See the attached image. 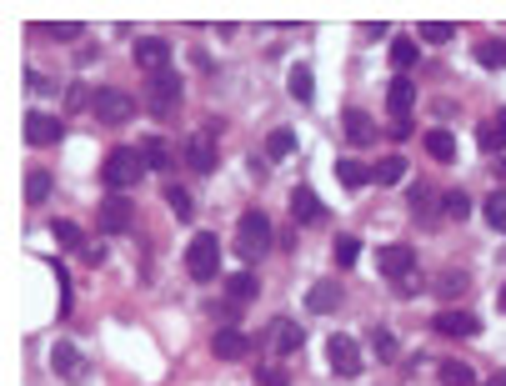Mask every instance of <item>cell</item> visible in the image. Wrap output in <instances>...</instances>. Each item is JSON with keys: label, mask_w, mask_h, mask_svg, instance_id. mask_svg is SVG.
I'll use <instances>...</instances> for the list:
<instances>
[{"label": "cell", "mask_w": 506, "mask_h": 386, "mask_svg": "<svg viewBox=\"0 0 506 386\" xmlns=\"http://www.w3.org/2000/svg\"><path fill=\"white\" fill-rule=\"evenodd\" d=\"M476 61L486 65V71H506V40H481Z\"/></svg>", "instance_id": "29"}, {"label": "cell", "mask_w": 506, "mask_h": 386, "mask_svg": "<svg viewBox=\"0 0 506 386\" xmlns=\"http://www.w3.org/2000/svg\"><path fill=\"white\" fill-rule=\"evenodd\" d=\"M186 166H190V171H215V146H211V136H190V141H186Z\"/></svg>", "instance_id": "20"}, {"label": "cell", "mask_w": 506, "mask_h": 386, "mask_svg": "<svg viewBox=\"0 0 506 386\" xmlns=\"http://www.w3.org/2000/svg\"><path fill=\"white\" fill-rule=\"evenodd\" d=\"M431 331L436 336H476L481 322L471 311H436V316H431Z\"/></svg>", "instance_id": "9"}, {"label": "cell", "mask_w": 506, "mask_h": 386, "mask_svg": "<svg viewBox=\"0 0 506 386\" xmlns=\"http://www.w3.org/2000/svg\"><path fill=\"white\" fill-rule=\"evenodd\" d=\"M46 196H51V171H30V176H26V201H30V206H40Z\"/></svg>", "instance_id": "30"}, {"label": "cell", "mask_w": 506, "mask_h": 386, "mask_svg": "<svg viewBox=\"0 0 506 386\" xmlns=\"http://www.w3.org/2000/svg\"><path fill=\"white\" fill-rule=\"evenodd\" d=\"M451 36H456V30L446 26V21H421V40H431V46H446Z\"/></svg>", "instance_id": "35"}, {"label": "cell", "mask_w": 506, "mask_h": 386, "mask_svg": "<svg viewBox=\"0 0 506 386\" xmlns=\"http://www.w3.org/2000/svg\"><path fill=\"white\" fill-rule=\"evenodd\" d=\"M371 341H376V357H381V361H396V336H392V331H376Z\"/></svg>", "instance_id": "38"}, {"label": "cell", "mask_w": 506, "mask_h": 386, "mask_svg": "<svg viewBox=\"0 0 506 386\" xmlns=\"http://www.w3.org/2000/svg\"><path fill=\"white\" fill-rule=\"evenodd\" d=\"M46 36H55V40H80V26H76V21H55V26H46Z\"/></svg>", "instance_id": "39"}, {"label": "cell", "mask_w": 506, "mask_h": 386, "mask_svg": "<svg viewBox=\"0 0 506 386\" xmlns=\"http://www.w3.org/2000/svg\"><path fill=\"white\" fill-rule=\"evenodd\" d=\"M165 201H171V211H176L181 221H190V196L181 191V186H165Z\"/></svg>", "instance_id": "37"}, {"label": "cell", "mask_w": 506, "mask_h": 386, "mask_svg": "<svg viewBox=\"0 0 506 386\" xmlns=\"http://www.w3.org/2000/svg\"><path fill=\"white\" fill-rule=\"evenodd\" d=\"M286 86H291V101H301V105L316 101V76H311V65H306V61H296V65H291Z\"/></svg>", "instance_id": "19"}, {"label": "cell", "mask_w": 506, "mask_h": 386, "mask_svg": "<svg viewBox=\"0 0 506 386\" xmlns=\"http://www.w3.org/2000/svg\"><path fill=\"white\" fill-rule=\"evenodd\" d=\"M271 251V221L261 211H246L236 221V256L240 261H261Z\"/></svg>", "instance_id": "2"}, {"label": "cell", "mask_w": 506, "mask_h": 386, "mask_svg": "<svg viewBox=\"0 0 506 386\" xmlns=\"http://www.w3.org/2000/svg\"><path fill=\"white\" fill-rule=\"evenodd\" d=\"M492 386H506V372H502V376H492Z\"/></svg>", "instance_id": "43"}, {"label": "cell", "mask_w": 506, "mask_h": 386, "mask_svg": "<svg viewBox=\"0 0 506 386\" xmlns=\"http://www.w3.org/2000/svg\"><path fill=\"white\" fill-rule=\"evenodd\" d=\"M51 372L65 376V382H80V376H86V357H80L71 341H55L51 347Z\"/></svg>", "instance_id": "12"}, {"label": "cell", "mask_w": 506, "mask_h": 386, "mask_svg": "<svg viewBox=\"0 0 506 386\" xmlns=\"http://www.w3.org/2000/svg\"><path fill=\"white\" fill-rule=\"evenodd\" d=\"M406 180V161L401 155H381L376 166H371V186H401Z\"/></svg>", "instance_id": "21"}, {"label": "cell", "mask_w": 506, "mask_h": 386, "mask_svg": "<svg viewBox=\"0 0 506 386\" xmlns=\"http://www.w3.org/2000/svg\"><path fill=\"white\" fill-rule=\"evenodd\" d=\"M266 155H271V161H291V155H296V130L291 126L271 130V136H266Z\"/></svg>", "instance_id": "25"}, {"label": "cell", "mask_w": 506, "mask_h": 386, "mask_svg": "<svg viewBox=\"0 0 506 386\" xmlns=\"http://www.w3.org/2000/svg\"><path fill=\"white\" fill-rule=\"evenodd\" d=\"M336 180H342L346 191H356V186H367V180H371V171L361 166V161H351V155H346V161H336Z\"/></svg>", "instance_id": "27"}, {"label": "cell", "mask_w": 506, "mask_h": 386, "mask_svg": "<svg viewBox=\"0 0 506 386\" xmlns=\"http://www.w3.org/2000/svg\"><path fill=\"white\" fill-rule=\"evenodd\" d=\"M467 291H471L467 271H442V276H436V297L442 301H456V297H467Z\"/></svg>", "instance_id": "24"}, {"label": "cell", "mask_w": 506, "mask_h": 386, "mask_svg": "<svg viewBox=\"0 0 506 386\" xmlns=\"http://www.w3.org/2000/svg\"><path fill=\"white\" fill-rule=\"evenodd\" d=\"M256 382H261V386H291V382H286V372H276V366H261Z\"/></svg>", "instance_id": "41"}, {"label": "cell", "mask_w": 506, "mask_h": 386, "mask_svg": "<svg viewBox=\"0 0 506 386\" xmlns=\"http://www.w3.org/2000/svg\"><path fill=\"white\" fill-rule=\"evenodd\" d=\"M186 271L196 276V281H215V276H221V241H215L211 231L190 236V246H186Z\"/></svg>", "instance_id": "3"}, {"label": "cell", "mask_w": 506, "mask_h": 386, "mask_svg": "<svg viewBox=\"0 0 506 386\" xmlns=\"http://www.w3.org/2000/svg\"><path fill=\"white\" fill-rule=\"evenodd\" d=\"M55 241H61V246H71V251H76V246H80V231H76V226H71V221H55Z\"/></svg>", "instance_id": "40"}, {"label": "cell", "mask_w": 506, "mask_h": 386, "mask_svg": "<svg viewBox=\"0 0 506 386\" xmlns=\"http://www.w3.org/2000/svg\"><path fill=\"white\" fill-rule=\"evenodd\" d=\"M291 216L301 221V226H316V221H326V206H321V196L311 191V186H296L291 191Z\"/></svg>", "instance_id": "13"}, {"label": "cell", "mask_w": 506, "mask_h": 386, "mask_svg": "<svg viewBox=\"0 0 506 386\" xmlns=\"http://www.w3.org/2000/svg\"><path fill=\"white\" fill-rule=\"evenodd\" d=\"M386 105H392V116L396 121H411V105H417V86L406 76H396L392 86H386Z\"/></svg>", "instance_id": "17"}, {"label": "cell", "mask_w": 506, "mask_h": 386, "mask_svg": "<svg viewBox=\"0 0 506 386\" xmlns=\"http://www.w3.org/2000/svg\"><path fill=\"white\" fill-rule=\"evenodd\" d=\"M256 291H261V281H256L251 271L231 276V281H226V311H246V306L256 301Z\"/></svg>", "instance_id": "15"}, {"label": "cell", "mask_w": 506, "mask_h": 386, "mask_svg": "<svg viewBox=\"0 0 506 386\" xmlns=\"http://www.w3.org/2000/svg\"><path fill=\"white\" fill-rule=\"evenodd\" d=\"M356 256H361V241H356V236H336V261H342V266H356Z\"/></svg>", "instance_id": "36"}, {"label": "cell", "mask_w": 506, "mask_h": 386, "mask_svg": "<svg viewBox=\"0 0 506 386\" xmlns=\"http://www.w3.org/2000/svg\"><path fill=\"white\" fill-rule=\"evenodd\" d=\"M266 347L276 351V357H291V351H301V326L286 322V316H276V322L266 326Z\"/></svg>", "instance_id": "11"}, {"label": "cell", "mask_w": 506, "mask_h": 386, "mask_svg": "<svg viewBox=\"0 0 506 386\" xmlns=\"http://www.w3.org/2000/svg\"><path fill=\"white\" fill-rule=\"evenodd\" d=\"M426 155H431V161H442V166H451V161H456V141H451V130H446V126L426 130Z\"/></svg>", "instance_id": "23"}, {"label": "cell", "mask_w": 506, "mask_h": 386, "mask_svg": "<svg viewBox=\"0 0 506 386\" xmlns=\"http://www.w3.org/2000/svg\"><path fill=\"white\" fill-rule=\"evenodd\" d=\"M306 306L316 311V316H331V311H342V286L336 281H316L306 291Z\"/></svg>", "instance_id": "18"}, {"label": "cell", "mask_w": 506, "mask_h": 386, "mask_svg": "<svg viewBox=\"0 0 506 386\" xmlns=\"http://www.w3.org/2000/svg\"><path fill=\"white\" fill-rule=\"evenodd\" d=\"M342 126H346V136H351L356 146H367L371 136H376V126H371V116H367V111H346V116H342Z\"/></svg>", "instance_id": "26"}, {"label": "cell", "mask_w": 506, "mask_h": 386, "mask_svg": "<svg viewBox=\"0 0 506 386\" xmlns=\"http://www.w3.org/2000/svg\"><path fill=\"white\" fill-rule=\"evenodd\" d=\"M442 216H446V221H467V216H471V201H467L461 191H446V196H442Z\"/></svg>", "instance_id": "33"}, {"label": "cell", "mask_w": 506, "mask_h": 386, "mask_svg": "<svg viewBox=\"0 0 506 386\" xmlns=\"http://www.w3.org/2000/svg\"><path fill=\"white\" fill-rule=\"evenodd\" d=\"M486 221H492V231L506 236V191H492V196H486Z\"/></svg>", "instance_id": "34"}, {"label": "cell", "mask_w": 506, "mask_h": 386, "mask_svg": "<svg viewBox=\"0 0 506 386\" xmlns=\"http://www.w3.org/2000/svg\"><path fill=\"white\" fill-rule=\"evenodd\" d=\"M492 126H496V136L506 141V111H496V121H492Z\"/></svg>", "instance_id": "42"}, {"label": "cell", "mask_w": 506, "mask_h": 386, "mask_svg": "<svg viewBox=\"0 0 506 386\" xmlns=\"http://www.w3.org/2000/svg\"><path fill=\"white\" fill-rule=\"evenodd\" d=\"M381 276L396 281L401 291H417L421 276H417V251L411 246H381Z\"/></svg>", "instance_id": "4"}, {"label": "cell", "mask_w": 506, "mask_h": 386, "mask_svg": "<svg viewBox=\"0 0 506 386\" xmlns=\"http://www.w3.org/2000/svg\"><path fill=\"white\" fill-rule=\"evenodd\" d=\"M326 361H331V372L336 376H361V341L336 331L326 341Z\"/></svg>", "instance_id": "6"}, {"label": "cell", "mask_w": 506, "mask_h": 386, "mask_svg": "<svg viewBox=\"0 0 506 386\" xmlns=\"http://www.w3.org/2000/svg\"><path fill=\"white\" fill-rule=\"evenodd\" d=\"M411 206H417L421 226H436V221H442V201L431 196V186H411Z\"/></svg>", "instance_id": "22"}, {"label": "cell", "mask_w": 506, "mask_h": 386, "mask_svg": "<svg viewBox=\"0 0 506 386\" xmlns=\"http://www.w3.org/2000/svg\"><path fill=\"white\" fill-rule=\"evenodd\" d=\"M146 171H151V166H146V155H140V151L115 146V151L105 155V166H101V180L111 186L115 196H121V191H131V186H140V176H146Z\"/></svg>", "instance_id": "1"}, {"label": "cell", "mask_w": 506, "mask_h": 386, "mask_svg": "<svg viewBox=\"0 0 506 386\" xmlns=\"http://www.w3.org/2000/svg\"><path fill=\"white\" fill-rule=\"evenodd\" d=\"M165 61H171V46H165L161 36H140L136 40V65H140V71H151V76H156V71H171Z\"/></svg>", "instance_id": "10"}, {"label": "cell", "mask_w": 506, "mask_h": 386, "mask_svg": "<svg viewBox=\"0 0 506 386\" xmlns=\"http://www.w3.org/2000/svg\"><path fill=\"white\" fill-rule=\"evenodd\" d=\"M502 311H506V286H502Z\"/></svg>", "instance_id": "44"}, {"label": "cell", "mask_w": 506, "mask_h": 386, "mask_svg": "<svg viewBox=\"0 0 506 386\" xmlns=\"http://www.w3.org/2000/svg\"><path fill=\"white\" fill-rule=\"evenodd\" d=\"M90 111H96V121H101V126H126V121L136 116V101H131L126 90L105 86V90H96V101H90Z\"/></svg>", "instance_id": "5"}, {"label": "cell", "mask_w": 506, "mask_h": 386, "mask_svg": "<svg viewBox=\"0 0 506 386\" xmlns=\"http://www.w3.org/2000/svg\"><path fill=\"white\" fill-rule=\"evenodd\" d=\"M436 382H442V386H471L476 376H471L467 361H442V366H436Z\"/></svg>", "instance_id": "28"}, {"label": "cell", "mask_w": 506, "mask_h": 386, "mask_svg": "<svg viewBox=\"0 0 506 386\" xmlns=\"http://www.w3.org/2000/svg\"><path fill=\"white\" fill-rule=\"evenodd\" d=\"M140 155H146V166H151V171H165V166H171V151H165L161 136H151V141L140 146Z\"/></svg>", "instance_id": "32"}, {"label": "cell", "mask_w": 506, "mask_h": 386, "mask_svg": "<svg viewBox=\"0 0 506 386\" xmlns=\"http://www.w3.org/2000/svg\"><path fill=\"white\" fill-rule=\"evenodd\" d=\"M131 221H136V206H131L126 196H105L101 201V231L105 236H115V231H131Z\"/></svg>", "instance_id": "8"}, {"label": "cell", "mask_w": 506, "mask_h": 386, "mask_svg": "<svg viewBox=\"0 0 506 386\" xmlns=\"http://www.w3.org/2000/svg\"><path fill=\"white\" fill-rule=\"evenodd\" d=\"M151 111L156 116H176L181 111V76L176 71H156L151 76Z\"/></svg>", "instance_id": "7"}, {"label": "cell", "mask_w": 506, "mask_h": 386, "mask_svg": "<svg viewBox=\"0 0 506 386\" xmlns=\"http://www.w3.org/2000/svg\"><path fill=\"white\" fill-rule=\"evenodd\" d=\"M61 136H65V130H61V121H55V116H46V111H30V116H26V141L30 146H55Z\"/></svg>", "instance_id": "14"}, {"label": "cell", "mask_w": 506, "mask_h": 386, "mask_svg": "<svg viewBox=\"0 0 506 386\" xmlns=\"http://www.w3.org/2000/svg\"><path fill=\"white\" fill-rule=\"evenodd\" d=\"M211 351L221 361H240L246 351H251V341H246V331H236V326H221V331H215V341H211Z\"/></svg>", "instance_id": "16"}, {"label": "cell", "mask_w": 506, "mask_h": 386, "mask_svg": "<svg viewBox=\"0 0 506 386\" xmlns=\"http://www.w3.org/2000/svg\"><path fill=\"white\" fill-rule=\"evenodd\" d=\"M392 65H396V71H411V65H417V40L396 36L392 40Z\"/></svg>", "instance_id": "31"}]
</instances>
